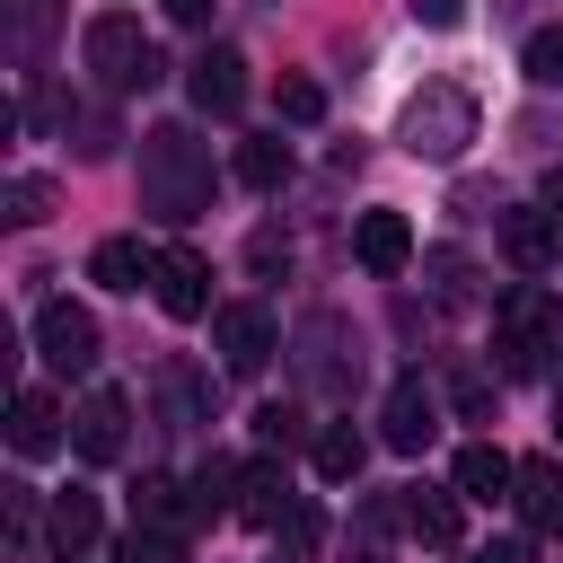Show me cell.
<instances>
[{
  "mask_svg": "<svg viewBox=\"0 0 563 563\" xmlns=\"http://www.w3.org/2000/svg\"><path fill=\"white\" fill-rule=\"evenodd\" d=\"M141 202H150L158 220L211 211V158H202V141H194L185 123H158V132L141 141Z\"/></svg>",
  "mask_w": 563,
  "mask_h": 563,
  "instance_id": "obj_1",
  "label": "cell"
},
{
  "mask_svg": "<svg viewBox=\"0 0 563 563\" xmlns=\"http://www.w3.org/2000/svg\"><path fill=\"white\" fill-rule=\"evenodd\" d=\"M493 352H501V369L510 378H537L554 352H563V299L528 273V282H510L501 299H493Z\"/></svg>",
  "mask_w": 563,
  "mask_h": 563,
  "instance_id": "obj_2",
  "label": "cell"
},
{
  "mask_svg": "<svg viewBox=\"0 0 563 563\" xmlns=\"http://www.w3.org/2000/svg\"><path fill=\"white\" fill-rule=\"evenodd\" d=\"M475 123H484V106H475L466 79H422V88L405 97V114H396V141H405L413 158H457V150L475 141Z\"/></svg>",
  "mask_w": 563,
  "mask_h": 563,
  "instance_id": "obj_3",
  "label": "cell"
},
{
  "mask_svg": "<svg viewBox=\"0 0 563 563\" xmlns=\"http://www.w3.org/2000/svg\"><path fill=\"white\" fill-rule=\"evenodd\" d=\"M79 53H88V70L106 79V88H150L167 62H158V44L141 35V18H123V9H106V18H88V35H79Z\"/></svg>",
  "mask_w": 563,
  "mask_h": 563,
  "instance_id": "obj_4",
  "label": "cell"
},
{
  "mask_svg": "<svg viewBox=\"0 0 563 563\" xmlns=\"http://www.w3.org/2000/svg\"><path fill=\"white\" fill-rule=\"evenodd\" d=\"M35 352L53 361V369H97V317L88 308H70V299H44L35 308Z\"/></svg>",
  "mask_w": 563,
  "mask_h": 563,
  "instance_id": "obj_5",
  "label": "cell"
},
{
  "mask_svg": "<svg viewBox=\"0 0 563 563\" xmlns=\"http://www.w3.org/2000/svg\"><path fill=\"white\" fill-rule=\"evenodd\" d=\"M211 343H220V369L255 378V369L273 361V317H264L255 299H229V308H211Z\"/></svg>",
  "mask_w": 563,
  "mask_h": 563,
  "instance_id": "obj_6",
  "label": "cell"
},
{
  "mask_svg": "<svg viewBox=\"0 0 563 563\" xmlns=\"http://www.w3.org/2000/svg\"><path fill=\"white\" fill-rule=\"evenodd\" d=\"M378 440L405 449V457L431 449V440H440V396H431L422 378H396V387H387V413H378Z\"/></svg>",
  "mask_w": 563,
  "mask_h": 563,
  "instance_id": "obj_7",
  "label": "cell"
},
{
  "mask_svg": "<svg viewBox=\"0 0 563 563\" xmlns=\"http://www.w3.org/2000/svg\"><path fill=\"white\" fill-rule=\"evenodd\" d=\"M158 308L185 325V317H211V264L194 246H158Z\"/></svg>",
  "mask_w": 563,
  "mask_h": 563,
  "instance_id": "obj_8",
  "label": "cell"
},
{
  "mask_svg": "<svg viewBox=\"0 0 563 563\" xmlns=\"http://www.w3.org/2000/svg\"><path fill=\"white\" fill-rule=\"evenodd\" d=\"M123 422H132V405H123L114 387H97V396L70 413V449H79L88 466H114V457H123Z\"/></svg>",
  "mask_w": 563,
  "mask_h": 563,
  "instance_id": "obj_9",
  "label": "cell"
},
{
  "mask_svg": "<svg viewBox=\"0 0 563 563\" xmlns=\"http://www.w3.org/2000/svg\"><path fill=\"white\" fill-rule=\"evenodd\" d=\"M352 255H361V273L396 282V273L413 264V229H405V211H361V229H352Z\"/></svg>",
  "mask_w": 563,
  "mask_h": 563,
  "instance_id": "obj_10",
  "label": "cell"
},
{
  "mask_svg": "<svg viewBox=\"0 0 563 563\" xmlns=\"http://www.w3.org/2000/svg\"><path fill=\"white\" fill-rule=\"evenodd\" d=\"M449 484H457L466 501H510V484H519V457H510L501 440H466V449H457V466H449Z\"/></svg>",
  "mask_w": 563,
  "mask_h": 563,
  "instance_id": "obj_11",
  "label": "cell"
},
{
  "mask_svg": "<svg viewBox=\"0 0 563 563\" xmlns=\"http://www.w3.org/2000/svg\"><path fill=\"white\" fill-rule=\"evenodd\" d=\"M528 537H563V466L554 457H519V484H510Z\"/></svg>",
  "mask_w": 563,
  "mask_h": 563,
  "instance_id": "obj_12",
  "label": "cell"
},
{
  "mask_svg": "<svg viewBox=\"0 0 563 563\" xmlns=\"http://www.w3.org/2000/svg\"><path fill=\"white\" fill-rule=\"evenodd\" d=\"M202 510H194V484H176V475H141L132 484V528H158V537H185Z\"/></svg>",
  "mask_w": 563,
  "mask_h": 563,
  "instance_id": "obj_13",
  "label": "cell"
},
{
  "mask_svg": "<svg viewBox=\"0 0 563 563\" xmlns=\"http://www.w3.org/2000/svg\"><path fill=\"white\" fill-rule=\"evenodd\" d=\"M97 493L88 484H70V493H53V510H44V537H53V554H70V563H88V545H97Z\"/></svg>",
  "mask_w": 563,
  "mask_h": 563,
  "instance_id": "obj_14",
  "label": "cell"
},
{
  "mask_svg": "<svg viewBox=\"0 0 563 563\" xmlns=\"http://www.w3.org/2000/svg\"><path fill=\"white\" fill-rule=\"evenodd\" d=\"M185 88H194V106H202V114H238V106H246V62H238L229 44H211V53L194 62V79H185Z\"/></svg>",
  "mask_w": 563,
  "mask_h": 563,
  "instance_id": "obj_15",
  "label": "cell"
},
{
  "mask_svg": "<svg viewBox=\"0 0 563 563\" xmlns=\"http://www.w3.org/2000/svg\"><path fill=\"white\" fill-rule=\"evenodd\" d=\"M9 449H18V457H53V449H62V413H53L44 387H18V405H9Z\"/></svg>",
  "mask_w": 563,
  "mask_h": 563,
  "instance_id": "obj_16",
  "label": "cell"
},
{
  "mask_svg": "<svg viewBox=\"0 0 563 563\" xmlns=\"http://www.w3.org/2000/svg\"><path fill=\"white\" fill-rule=\"evenodd\" d=\"M457 501H466L457 484H449V493H440V484H413V493H405V528H413L422 545H457V537H466Z\"/></svg>",
  "mask_w": 563,
  "mask_h": 563,
  "instance_id": "obj_17",
  "label": "cell"
},
{
  "mask_svg": "<svg viewBox=\"0 0 563 563\" xmlns=\"http://www.w3.org/2000/svg\"><path fill=\"white\" fill-rule=\"evenodd\" d=\"M88 282H106V290H141V282H158V255H150L141 238H97Z\"/></svg>",
  "mask_w": 563,
  "mask_h": 563,
  "instance_id": "obj_18",
  "label": "cell"
},
{
  "mask_svg": "<svg viewBox=\"0 0 563 563\" xmlns=\"http://www.w3.org/2000/svg\"><path fill=\"white\" fill-rule=\"evenodd\" d=\"M501 255L519 273H545L554 264V211H501Z\"/></svg>",
  "mask_w": 563,
  "mask_h": 563,
  "instance_id": "obj_19",
  "label": "cell"
},
{
  "mask_svg": "<svg viewBox=\"0 0 563 563\" xmlns=\"http://www.w3.org/2000/svg\"><path fill=\"white\" fill-rule=\"evenodd\" d=\"M238 519H246V528H282V519H290V484H282L273 466H246V475H238Z\"/></svg>",
  "mask_w": 563,
  "mask_h": 563,
  "instance_id": "obj_20",
  "label": "cell"
},
{
  "mask_svg": "<svg viewBox=\"0 0 563 563\" xmlns=\"http://www.w3.org/2000/svg\"><path fill=\"white\" fill-rule=\"evenodd\" d=\"M361 466H369V440H361L352 422H325V431H317V475H325V484H352Z\"/></svg>",
  "mask_w": 563,
  "mask_h": 563,
  "instance_id": "obj_21",
  "label": "cell"
},
{
  "mask_svg": "<svg viewBox=\"0 0 563 563\" xmlns=\"http://www.w3.org/2000/svg\"><path fill=\"white\" fill-rule=\"evenodd\" d=\"M238 176H246L255 194H273V185L290 176V141H282V132H273V141H246V150H238Z\"/></svg>",
  "mask_w": 563,
  "mask_h": 563,
  "instance_id": "obj_22",
  "label": "cell"
},
{
  "mask_svg": "<svg viewBox=\"0 0 563 563\" xmlns=\"http://www.w3.org/2000/svg\"><path fill=\"white\" fill-rule=\"evenodd\" d=\"M519 70H528V88H563V26H537L519 44Z\"/></svg>",
  "mask_w": 563,
  "mask_h": 563,
  "instance_id": "obj_23",
  "label": "cell"
},
{
  "mask_svg": "<svg viewBox=\"0 0 563 563\" xmlns=\"http://www.w3.org/2000/svg\"><path fill=\"white\" fill-rule=\"evenodd\" d=\"M273 114H282V123H317V114H325V88L299 79V70H282V79H273Z\"/></svg>",
  "mask_w": 563,
  "mask_h": 563,
  "instance_id": "obj_24",
  "label": "cell"
},
{
  "mask_svg": "<svg viewBox=\"0 0 563 563\" xmlns=\"http://www.w3.org/2000/svg\"><path fill=\"white\" fill-rule=\"evenodd\" d=\"M0 211H9L18 229H35V220L53 211V176H9V185H0Z\"/></svg>",
  "mask_w": 563,
  "mask_h": 563,
  "instance_id": "obj_25",
  "label": "cell"
},
{
  "mask_svg": "<svg viewBox=\"0 0 563 563\" xmlns=\"http://www.w3.org/2000/svg\"><path fill=\"white\" fill-rule=\"evenodd\" d=\"M194 510H202V519H220V510H238V466H229V457H211V466L194 475Z\"/></svg>",
  "mask_w": 563,
  "mask_h": 563,
  "instance_id": "obj_26",
  "label": "cell"
},
{
  "mask_svg": "<svg viewBox=\"0 0 563 563\" xmlns=\"http://www.w3.org/2000/svg\"><path fill=\"white\" fill-rule=\"evenodd\" d=\"M255 440L264 449H299V405H264L255 413Z\"/></svg>",
  "mask_w": 563,
  "mask_h": 563,
  "instance_id": "obj_27",
  "label": "cell"
},
{
  "mask_svg": "<svg viewBox=\"0 0 563 563\" xmlns=\"http://www.w3.org/2000/svg\"><path fill=\"white\" fill-rule=\"evenodd\" d=\"M493 405H501V396H493V378L457 369V413H466V422H493Z\"/></svg>",
  "mask_w": 563,
  "mask_h": 563,
  "instance_id": "obj_28",
  "label": "cell"
},
{
  "mask_svg": "<svg viewBox=\"0 0 563 563\" xmlns=\"http://www.w3.org/2000/svg\"><path fill=\"white\" fill-rule=\"evenodd\" d=\"M53 35V0H18V53H44Z\"/></svg>",
  "mask_w": 563,
  "mask_h": 563,
  "instance_id": "obj_29",
  "label": "cell"
},
{
  "mask_svg": "<svg viewBox=\"0 0 563 563\" xmlns=\"http://www.w3.org/2000/svg\"><path fill=\"white\" fill-rule=\"evenodd\" d=\"M431 290H440V299H466V255L440 246V255H431Z\"/></svg>",
  "mask_w": 563,
  "mask_h": 563,
  "instance_id": "obj_30",
  "label": "cell"
},
{
  "mask_svg": "<svg viewBox=\"0 0 563 563\" xmlns=\"http://www.w3.org/2000/svg\"><path fill=\"white\" fill-rule=\"evenodd\" d=\"M413 26L449 35V26H466V0H413Z\"/></svg>",
  "mask_w": 563,
  "mask_h": 563,
  "instance_id": "obj_31",
  "label": "cell"
},
{
  "mask_svg": "<svg viewBox=\"0 0 563 563\" xmlns=\"http://www.w3.org/2000/svg\"><path fill=\"white\" fill-rule=\"evenodd\" d=\"M466 563H537V545H528V537H493V545H475Z\"/></svg>",
  "mask_w": 563,
  "mask_h": 563,
  "instance_id": "obj_32",
  "label": "cell"
},
{
  "mask_svg": "<svg viewBox=\"0 0 563 563\" xmlns=\"http://www.w3.org/2000/svg\"><path fill=\"white\" fill-rule=\"evenodd\" d=\"M167 18H176V26H202V18H211V0H167Z\"/></svg>",
  "mask_w": 563,
  "mask_h": 563,
  "instance_id": "obj_33",
  "label": "cell"
},
{
  "mask_svg": "<svg viewBox=\"0 0 563 563\" xmlns=\"http://www.w3.org/2000/svg\"><path fill=\"white\" fill-rule=\"evenodd\" d=\"M545 211H554V220H563V167H554V176H545Z\"/></svg>",
  "mask_w": 563,
  "mask_h": 563,
  "instance_id": "obj_34",
  "label": "cell"
},
{
  "mask_svg": "<svg viewBox=\"0 0 563 563\" xmlns=\"http://www.w3.org/2000/svg\"><path fill=\"white\" fill-rule=\"evenodd\" d=\"M554 440H563V396H554Z\"/></svg>",
  "mask_w": 563,
  "mask_h": 563,
  "instance_id": "obj_35",
  "label": "cell"
}]
</instances>
